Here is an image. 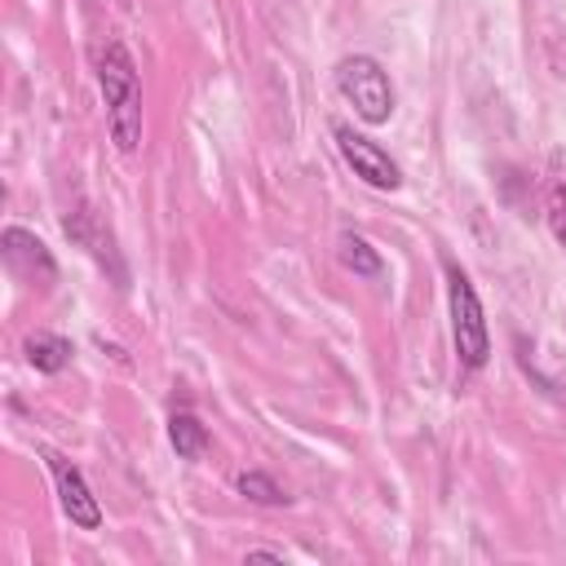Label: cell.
Masks as SVG:
<instances>
[{"label": "cell", "mask_w": 566, "mask_h": 566, "mask_svg": "<svg viewBox=\"0 0 566 566\" xmlns=\"http://www.w3.org/2000/svg\"><path fill=\"white\" fill-rule=\"evenodd\" d=\"M44 455V464H49V473H53V482H57V500H62V513L75 522V526H84V531H97V522H102V509H97V500H93V491H88V482H84V473L62 455V451H53V447H44L40 451Z\"/></svg>", "instance_id": "5b68a950"}, {"label": "cell", "mask_w": 566, "mask_h": 566, "mask_svg": "<svg viewBox=\"0 0 566 566\" xmlns=\"http://www.w3.org/2000/svg\"><path fill=\"white\" fill-rule=\"evenodd\" d=\"M544 212H548V230L566 252V150H548V172H544Z\"/></svg>", "instance_id": "52a82bcc"}, {"label": "cell", "mask_w": 566, "mask_h": 566, "mask_svg": "<svg viewBox=\"0 0 566 566\" xmlns=\"http://www.w3.org/2000/svg\"><path fill=\"white\" fill-rule=\"evenodd\" d=\"M168 438H172V451H177L181 460H199L203 447H208V429H203L199 416H190V411H172Z\"/></svg>", "instance_id": "9c48e42d"}, {"label": "cell", "mask_w": 566, "mask_h": 566, "mask_svg": "<svg viewBox=\"0 0 566 566\" xmlns=\"http://www.w3.org/2000/svg\"><path fill=\"white\" fill-rule=\"evenodd\" d=\"M71 354H75L71 340L57 336V332H31L27 336V358H31L35 371H62L71 363Z\"/></svg>", "instance_id": "ba28073f"}, {"label": "cell", "mask_w": 566, "mask_h": 566, "mask_svg": "<svg viewBox=\"0 0 566 566\" xmlns=\"http://www.w3.org/2000/svg\"><path fill=\"white\" fill-rule=\"evenodd\" d=\"M97 84H102V97H106L111 142L124 155H133L137 142H142V80H137V66H133V57L119 40H111L97 53Z\"/></svg>", "instance_id": "6da1fadb"}, {"label": "cell", "mask_w": 566, "mask_h": 566, "mask_svg": "<svg viewBox=\"0 0 566 566\" xmlns=\"http://www.w3.org/2000/svg\"><path fill=\"white\" fill-rule=\"evenodd\" d=\"M0 252H4V265H9L18 279H27V283L49 287V283L57 279V265H53L49 248H44L31 230H22V226H9V230L0 234Z\"/></svg>", "instance_id": "8992f818"}, {"label": "cell", "mask_w": 566, "mask_h": 566, "mask_svg": "<svg viewBox=\"0 0 566 566\" xmlns=\"http://www.w3.org/2000/svg\"><path fill=\"white\" fill-rule=\"evenodd\" d=\"M239 491L248 495V500H256V504H283L287 495L274 486V478H265V473H239Z\"/></svg>", "instance_id": "8fae6325"}, {"label": "cell", "mask_w": 566, "mask_h": 566, "mask_svg": "<svg viewBox=\"0 0 566 566\" xmlns=\"http://www.w3.org/2000/svg\"><path fill=\"white\" fill-rule=\"evenodd\" d=\"M336 252H340V265L354 270V274H363V279H376V274L385 270V265H380V252H376L367 239H358V234H340Z\"/></svg>", "instance_id": "30bf717a"}, {"label": "cell", "mask_w": 566, "mask_h": 566, "mask_svg": "<svg viewBox=\"0 0 566 566\" xmlns=\"http://www.w3.org/2000/svg\"><path fill=\"white\" fill-rule=\"evenodd\" d=\"M336 88L354 106V115L367 124H385L394 115V84L376 57H363V53L340 57L336 62Z\"/></svg>", "instance_id": "3957f363"}, {"label": "cell", "mask_w": 566, "mask_h": 566, "mask_svg": "<svg viewBox=\"0 0 566 566\" xmlns=\"http://www.w3.org/2000/svg\"><path fill=\"white\" fill-rule=\"evenodd\" d=\"M332 133H336V146H340L345 164L354 168V177H363V181H367V186H376V190H398L402 172H398V164H394L376 142H367V137H363V133H354L349 124H336Z\"/></svg>", "instance_id": "277c9868"}, {"label": "cell", "mask_w": 566, "mask_h": 566, "mask_svg": "<svg viewBox=\"0 0 566 566\" xmlns=\"http://www.w3.org/2000/svg\"><path fill=\"white\" fill-rule=\"evenodd\" d=\"M447 301H451V340H455V354L464 367H482L486 354H491V340H486V318H482V301L469 283V274L447 261Z\"/></svg>", "instance_id": "7a4b0ae2"}]
</instances>
